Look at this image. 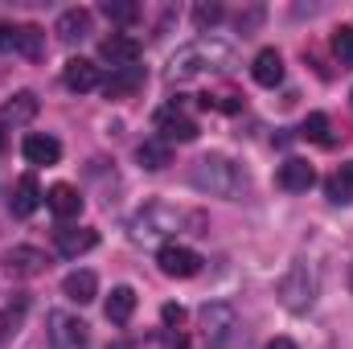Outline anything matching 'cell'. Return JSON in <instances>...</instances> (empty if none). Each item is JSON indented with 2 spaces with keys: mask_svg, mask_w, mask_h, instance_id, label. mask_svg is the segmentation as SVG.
<instances>
[{
  "mask_svg": "<svg viewBox=\"0 0 353 349\" xmlns=\"http://www.w3.org/2000/svg\"><path fill=\"white\" fill-rule=\"evenodd\" d=\"M205 226H210V218H205L201 210H176L169 201H144V206L132 214V222H128V230H132L136 243H161V239L181 235V230L205 235Z\"/></svg>",
  "mask_w": 353,
  "mask_h": 349,
  "instance_id": "cell-1",
  "label": "cell"
},
{
  "mask_svg": "<svg viewBox=\"0 0 353 349\" xmlns=\"http://www.w3.org/2000/svg\"><path fill=\"white\" fill-rule=\"evenodd\" d=\"M230 66H234V50H230L226 41H218V37L205 33V37L181 46L173 58H169L165 79H169V83H185V79H197V74H205V70H230Z\"/></svg>",
  "mask_w": 353,
  "mask_h": 349,
  "instance_id": "cell-2",
  "label": "cell"
},
{
  "mask_svg": "<svg viewBox=\"0 0 353 349\" xmlns=\"http://www.w3.org/2000/svg\"><path fill=\"white\" fill-rule=\"evenodd\" d=\"M189 185H193V189H201V193H210V197H230V201H234V197L243 193L247 177H243V169H239L230 157L210 152V157H201V161L193 165Z\"/></svg>",
  "mask_w": 353,
  "mask_h": 349,
  "instance_id": "cell-3",
  "label": "cell"
},
{
  "mask_svg": "<svg viewBox=\"0 0 353 349\" xmlns=\"http://www.w3.org/2000/svg\"><path fill=\"white\" fill-rule=\"evenodd\" d=\"M279 300L288 312H308L316 304V267L308 259H292L279 275Z\"/></svg>",
  "mask_w": 353,
  "mask_h": 349,
  "instance_id": "cell-4",
  "label": "cell"
},
{
  "mask_svg": "<svg viewBox=\"0 0 353 349\" xmlns=\"http://www.w3.org/2000/svg\"><path fill=\"white\" fill-rule=\"evenodd\" d=\"M197 321H201V341L210 349H226L230 337H234V329H239V312H234V304H226V300L201 304Z\"/></svg>",
  "mask_w": 353,
  "mask_h": 349,
  "instance_id": "cell-5",
  "label": "cell"
},
{
  "mask_svg": "<svg viewBox=\"0 0 353 349\" xmlns=\"http://www.w3.org/2000/svg\"><path fill=\"white\" fill-rule=\"evenodd\" d=\"M50 329H46V337H50V349H87L90 346V329L87 321H79L74 312H50V321H46Z\"/></svg>",
  "mask_w": 353,
  "mask_h": 349,
  "instance_id": "cell-6",
  "label": "cell"
},
{
  "mask_svg": "<svg viewBox=\"0 0 353 349\" xmlns=\"http://www.w3.org/2000/svg\"><path fill=\"white\" fill-rule=\"evenodd\" d=\"M157 263H161V271H165L169 279H193V275L201 271V255H197L193 247H181V243H165V247L157 251Z\"/></svg>",
  "mask_w": 353,
  "mask_h": 349,
  "instance_id": "cell-7",
  "label": "cell"
},
{
  "mask_svg": "<svg viewBox=\"0 0 353 349\" xmlns=\"http://www.w3.org/2000/svg\"><path fill=\"white\" fill-rule=\"evenodd\" d=\"M157 132H161V140H181V144H189V140H197V119L193 115H185V107L173 103V107H161L157 111Z\"/></svg>",
  "mask_w": 353,
  "mask_h": 349,
  "instance_id": "cell-8",
  "label": "cell"
},
{
  "mask_svg": "<svg viewBox=\"0 0 353 349\" xmlns=\"http://www.w3.org/2000/svg\"><path fill=\"white\" fill-rule=\"evenodd\" d=\"M99 58H103L111 70L136 66V62H140V41H136V37H128V33H111V37H103V46H99Z\"/></svg>",
  "mask_w": 353,
  "mask_h": 349,
  "instance_id": "cell-9",
  "label": "cell"
},
{
  "mask_svg": "<svg viewBox=\"0 0 353 349\" xmlns=\"http://www.w3.org/2000/svg\"><path fill=\"white\" fill-rule=\"evenodd\" d=\"M50 267L46 259V251H37V247H12L8 255H4V271L12 275V279H33V275H41Z\"/></svg>",
  "mask_w": 353,
  "mask_h": 349,
  "instance_id": "cell-10",
  "label": "cell"
},
{
  "mask_svg": "<svg viewBox=\"0 0 353 349\" xmlns=\"http://www.w3.org/2000/svg\"><path fill=\"white\" fill-rule=\"evenodd\" d=\"M275 185L288 189V193H308V189L316 185V169H312L308 161H300V157H288V161L279 165V173H275Z\"/></svg>",
  "mask_w": 353,
  "mask_h": 349,
  "instance_id": "cell-11",
  "label": "cell"
},
{
  "mask_svg": "<svg viewBox=\"0 0 353 349\" xmlns=\"http://www.w3.org/2000/svg\"><path fill=\"white\" fill-rule=\"evenodd\" d=\"M94 243H99V235H94L90 226H58V230H54V247H58L66 259H79V255L94 251Z\"/></svg>",
  "mask_w": 353,
  "mask_h": 349,
  "instance_id": "cell-12",
  "label": "cell"
},
{
  "mask_svg": "<svg viewBox=\"0 0 353 349\" xmlns=\"http://www.w3.org/2000/svg\"><path fill=\"white\" fill-rule=\"evenodd\" d=\"M21 152H25L29 165H58L62 161V144L54 136H46V132H29L21 140Z\"/></svg>",
  "mask_w": 353,
  "mask_h": 349,
  "instance_id": "cell-13",
  "label": "cell"
},
{
  "mask_svg": "<svg viewBox=\"0 0 353 349\" xmlns=\"http://www.w3.org/2000/svg\"><path fill=\"white\" fill-rule=\"evenodd\" d=\"M62 83H66V90L87 94V90L103 87V74H99V66H94V62H87V58H70V62L62 66Z\"/></svg>",
  "mask_w": 353,
  "mask_h": 349,
  "instance_id": "cell-14",
  "label": "cell"
},
{
  "mask_svg": "<svg viewBox=\"0 0 353 349\" xmlns=\"http://www.w3.org/2000/svg\"><path fill=\"white\" fill-rule=\"evenodd\" d=\"M46 201V193H41V185L33 181V177H21L17 185H12V193H8V210L17 214V218H29V214H37V206Z\"/></svg>",
  "mask_w": 353,
  "mask_h": 349,
  "instance_id": "cell-15",
  "label": "cell"
},
{
  "mask_svg": "<svg viewBox=\"0 0 353 349\" xmlns=\"http://www.w3.org/2000/svg\"><path fill=\"white\" fill-rule=\"evenodd\" d=\"M37 115V94L33 90H17L4 107H0V128H25Z\"/></svg>",
  "mask_w": 353,
  "mask_h": 349,
  "instance_id": "cell-16",
  "label": "cell"
},
{
  "mask_svg": "<svg viewBox=\"0 0 353 349\" xmlns=\"http://www.w3.org/2000/svg\"><path fill=\"white\" fill-rule=\"evenodd\" d=\"M140 87H144V66H123V70H111V79H103L107 99H132Z\"/></svg>",
  "mask_w": 353,
  "mask_h": 349,
  "instance_id": "cell-17",
  "label": "cell"
},
{
  "mask_svg": "<svg viewBox=\"0 0 353 349\" xmlns=\"http://www.w3.org/2000/svg\"><path fill=\"white\" fill-rule=\"evenodd\" d=\"M136 161H140V169L161 173V169H169V165H173V144H169V140H161V136H148V140L136 148Z\"/></svg>",
  "mask_w": 353,
  "mask_h": 349,
  "instance_id": "cell-18",
  "label": "cell"
},
{
  "mask_svg": "<svg viewBox=\"0 0 353 349\" xmlns=\"http://www.w3.org/2000/svg\"><path fill=\"white\" fill-rule=\"evenodd\" d=\"M46 206L54 210V218H79L83 214V193L74 189V185H54L50 193H46Z\"/></svg>",
  "mask_w": 353,
  "mask_h": 349,
  "instance_id": "cell-19",
  "label": "cell"
},
{
  "mask_svg": "<svg viewBox=\"0 0 353 349\" xmlns=\"http://www.w3.org/2000/svg\"><path fill=\"white\" fill-rule=\"evenodd\" d=\"M251 79H255L259 87H279V83H283V58H279V50H259V54H255Z\"/></svg>",
  "mask_w": 353,
  "mask_h": 349,
  "instance_id": "cell-20",
  "label": "cell"
},
{
  "mask_svg": "<svg viewBox=\"0 0 353 349\" xmlns=\"http://www.w3.org/2000/svg\"><path fill=\"white\" fill-rule=\"evenodd\" d=\"M107 321L111 325H128L132 321V312H136V292L128 288V283H119V288H111V296H107Z\"/></svg>",
  "mask_w": 353,
  "mask_h": 349,
  "instance_id": "cell-21",
  "label": "cell"
},
{
  "mask_svg": "<svg viewBox=\"0 0 353 349\" xmlns=\"http://www.w3.org/2000/svg\"><path fill=\"white\" fill-rule=\"evenodd\" d=\"M54 33H58L62 41H83V37L90 33V12L87 8H66V12L58 17Z\"/></svg>",
  "mask_w": 353,
  "mask_h": 349,
  "instance_id": "cell-22",
  "label": "cell"
},
{
  "mask_svg": "<svg viewBox=\"0 0 353 349\" xmlns=\"http://www.w3.org/2000/svg\"><path fill=\"white\" fill-rule=\"evenodd\" d=\"M62 292H66L74 304H90V300L99 296V279H94V271H70L66 283H62Z\"/></svg>",
  "mask_w": 353,
  "mask_h": 349,
  "instance_id": "cell-23",
  "label": "cell"
},
{
  "mask_svg": "<svg viewBox=\"0 0 353 349\" xmlns=\"http://www.w3.org/2000/svg\"><path fill=\"white\" fill-rule=\"evenodd\" d=\"M325 193H329V201H337V206H350V201H353V161H345L337 173L325 181Z\"/></svg>",
  "mask_w": 353,
  "mask_h": 349,
  "instance_id": "cell-24",
  "label": "cell"
},
{
  "mask_svg": "<svg viewBox=\"0 0 353 349\" xmlns=\"http://www.w3.org/2000/svg\"><path fill=\"white\" fill-rule=\"evenodd\" d=\"M25 312H29V296H17V304H8V308L0 312V346H4V341H12V337L21 333Z\"/></svg>",
  "mask_w": 353,
  "mask_h": 349,
  "instance_id": "cell-25",
  "label": "cell"
},
{
  "mask_svg": "<svg viewBox=\"0 0 353 349\" xmlns=\"http://www.w3.org/2000/svg\"><path fill=\"white\" fill-rule=\"evenodd\" d=\"M17 54H25L29 62L46 58V29H37V25H21V37H17Z\"/></svg>",
  "mask_w": 353,
  "mask_h": 349,
  "instance_id": "cell-26",
  "label": "cell"
},
{
  "mask_svg": "<svg viewBox=\"0 0 353 349\" xmlns=\"http://www.w3.org/2000/svg\"><path fill=\"white\" fill-rule=\"evenodd\" d=\"M103 17L115 21V25H136L140 21V4H132V0H107L103 4Z\"/></svg>",
  "mask_w": 353,
  "mask_h": 349,
  "instance_id": "cell-27",
  "label": "cell"
},
{
  "mask_svg": "<svg viewBox=\"0 0 353 349\" xmlns=\"http://www.w3.org/2000/svg\"><path fill=\"white\" fill-rule=\"evenodd\" d=\"M300 136L304 140H312V144H333V136H329V115H321V111H312L308 119H304V128H300Z\"/></svg>",
  "mask_w": 353,
  "mask_h": 349,
  "instance_id": "cell-28",
  "label": "cell"
},
{
  "mask_svg": "<svg viewBox=\"0 0 353 349\" xmlns=\"http://www.w3.org/2000/svg\"><path fill=\"white\" fill-rule=\"evenodd\" d=\"M222 17H226V8H222L218 0H201V4H193V25H197V29H214Z\"/></svg>",
  "mask_w": 353,
  "mask_h": 349,
  "instance_id": "cell-29",
  "label": "cell"
},
{
  "mask_svg": "<svg viewBox=\"0 0 353 349\" xmlns=\"http://www.w3.org/2000/svg\"><path fill=\"white\" fill-rule=\"evenodd\" d=\"M333 54H337V62H341V66H353V29H350V25L333 29Z\"/></svg>",
  "mask_w": 353,
  "mask_h": 349,
  "instance_id": "cell-30",
  "label": "cell"
},
{
  "mask_svg": "<svg viewBox=\"0 0 353 349\" xmlns=\"http://www.w3.org/2000/svg\"><path fill=\"white\" fill-rule=\"evenodd\" d=\"M201 107H214V111H243V99L234 90H218V94H201Z\"/></svg>",
  "mask_w": 353,
  "mask_h": 349,
  "instance_id": "cell-31",
  "label": "cell"
},
{
  "mask_svg": "<svg viewBox=\"0 0 353 349\" xmlns=\"http://www.w3.org/2000/svg\"><path fill=\"white\" fill-rule=\"evenodd\" d=\"M259 21H263V8H259V4L234 17V25H239V33H251V29H259Z\"/></svg>",
  "mask_w": 353,
  "mask_h": 349,
  "instance_id": "cell-32",
  "label": "cell"
},
{
  "mask_svg": "<svg viewBox=\"0 0 353 349\" xmlns=\"http://www.w3.org/2000/svg\"><path fill=\"white\" fill-rule=\"evenodd\" d=\"M161 321H165V329H181L185 325V308L181 304H165L161 308Z\"/></svg>",
  "mask_w": 353,
  "mask_h": 349,
  "instance_id": "cell-33",
  "label": "cell"
},
{
  "mask_svg": "<svg viewBox=\"0 0 353 349\" xmlns=\"http://www.w3.org/2000/svg\"><path fill=\"white\" fill-rule=\"evenodd\" d=\"M17 37H21V25H0V50L17 54Z\"/></svg>",
  "mask_w": 353,
  "mask_h": 349,
  "instance_id": "cell-34",
  "label": "cell"
},
{
  "mask_svg": "<svg viewBox=\"0 0 353 349\" xmlns=\"http://www.w3.org/2000/svg\"><path fill=\"white\" fill-rule=\"evenodd\" d=\"M267 349H296L292 337H275V341H267Z\"/></svg>",
  "mask_w": 353,
  "mask_h": 349,
  "instance_id": "cell-35",
  "label": "cell"
},
{
  "mask_svg": "<svg viewBox=\"0 0 353 349\" xmlns=\"http://www.w3.org/2000/svg\"><path fill=\"white\" fill-rule=\"evenodd\" d=\"M0 152H4V136H0Z\"/></svg>",
  "mask_w": 353,
  "mask_h": 349,
  "instance_id": "cell-36",
  "label": "cell"
}]
</instances>
